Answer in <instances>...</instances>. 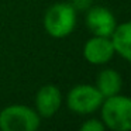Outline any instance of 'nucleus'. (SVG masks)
Instances as JSON below:
<instances>
[{"label":"nucleus","mask_w":131,"mask_h":131,"mask_svg":"<svg viewBox=\"0 0 131 131\" xmlns=\"http://www.w3.org/2000/svg\"><path fill=\"white\" fill-rule=\"evenodd\" d=\"M102 121L113 131H131V97L114 94L106 97L102 106Z\"/></svg>","instance_id":"nucleus-1"},{"label":"nucleus","mask_w":131,"mask_h":131,"mask_svg":"<svg viewBox=\"0 0 131 131\" xmlns=\"http://www.w3.org/2000/svg\"><path fill=\"white\" fill-rule=\"evenodd\" d=\"M76 27V9L71 3H55L44 16V28L51 37H68Z\"/></svg>","instance_id":"nucleus-2"},{"label":"nucleus","mask_w":131,"mask_h":131,"mask_svg":"<svg viewBox=\"0 0 131 131\" xmlns=\"http://www.w3.org/2000/svg\"><path fill=\"white\" fill-rule=\"evenodd\" d=\"M40 123L37 110L24 104H12L0 111V130L3 131H34Z\"/></svg>","instance_id":"nucleus-3"},{"label":"nucleus","mask_w":131,"mask_h":131,"mask_svg":"<svg viewBox=\"0 0 131 131\" xmlns=\"http://www.w3.org/2000/svg\"><path fill=\"white\" fill-rule=\"evenodd\" d=\"M103 100L104 97L96 86L76 85L69 90L66 104L76 114H90L99 110Z\"/></svg>","instance_id":"nucleus-4"},{"label":"nucleus","mask_w":131,"mask_h":131,"mask_svg":"<svg viewBox=\"0 0 131 131\" xmlns=\"http://www.w3.org/2000/svg\"><path fill=\"white\" fill-rule=\"evenodd\" d=\"M86 26L93 35L110 37L116 28V17L108 9L103 6H94L88 10Z\"/></svg>","instance_id":"nucleus-5"},{"label":"nucleus","mask_w":131,"mask_h":131,"mask_svg":"<svg viewBox=\"0 0 131 131\" xmlns=\"http://www.w3.org/2000/svg\"><path fill=\"white\" fill-rule=\"evenodd\" d=\"M114 47L111 44L110 37H99L93 35L86 41L83 47V57L89 63L103 65L107 63L114 57Z\"/></svg>","instance_id":"nucleus-6"},{"label":"nucleus","mask_w":131,"mask_h":131,"mask_svg":"<svg viewBox=\"0 0 131 131\" xmlns=\"http://www.w3.org/2000/svg\"><path fill=\"white\" fill-rule=\"evenodd\" d=\"M62 94L55 85H45L35 94V108L40 117H52L61 107Z\"/></svg>","instance_id":"nucleus-7"},{"label":"nucleus","mask_w":131,"mask_h":131,"mask_svg":"<svg viewBox=\"0 0 131 131\" xmlns=\"http://www.w3.org/2000/svg\"><path fill=\"white\" fill-rule=\"evenodd\" d=\"M110 40L114 47V52L131 62V21L116 26L113 34L110 35Z\"/></svg>","instance_id":"nucleus-8"},{"label":"nucleus","mask_w":131,"mask_h":131,"mask_svg":"<svg viewBox=\"0 0 131 131\" xmlns=\"http://www.w3.org/2000/svg\"><path fill=\"white\" fill-rule=\"evenodd\" d=\"M121 86H123V79L118 72L114 71V69H104L97 76L96 88L99 89V92L103 94L104 99L120 93Z\"/></svg>","instance_id":"nucleus-9"},{"label":"nucleus","mask_w":131,"mask_h":131,"mask_svg":"<svg viewBox=\"0 0 131 131\" xmlns=\"http://www.w3.org/2000/svg\"><path fill=\"white\" fill-rule=\"evenodd\" d=\"M104 128L106 127H104V124H103V121L96 120V118L86 120V121L80 125V130H83V131H103Z\"/></svg>","instance_id":"nucleus-10"},{"label":"nucleus","mask_w":131,"mask_h":131,"mask_svg":"<svg viewBox=\"0 0 131 131\" xmlns=\"http://www.w3.org/2000/svg\"><path fill=\"white\" fill-rule=\"evenodd\" d=\"M90 2L92 0H73V3H71V4L78 10H86L90 6Z\"/></svg>","instance_id":"nucleus-11"}]
</instances>
